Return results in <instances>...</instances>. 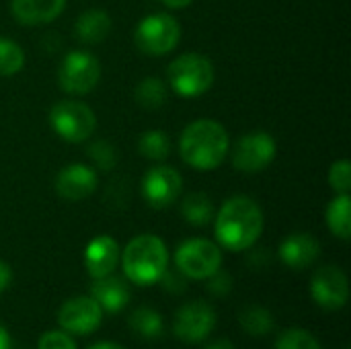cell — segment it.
I'll use <instances>...</instances> for the list:
<instances>
[{
    "mask_svg": "<svg viewBox=\"0 0 351 349\" xmlns=\"http://www.w3.org/2000/svg\"><path fill=\"white\" fill-rule=\"evenodd\" d=\"M230 138L214 119H197L189 123L179 140L181 158L195 171H214L226 158Z\"/></svg>",
    "mask_w": 351,
    "mask_h": 349,
    "instance_id": "obj_2",
    "label": "cell"
},
{
    "mask_svg": "<svg viewBox=\"0 0 351 349\" xmlns=\"http://www.w3.org/2000/svg\"><path fill=\"white\" fill-rule=\"evenodd\" d=\"M88 349H125V348H121V346H117V344H111V341H103V344H95V346H90Z\"/></svg>",
    "mask_w": 351,
    "mask_h": 349,
    "instance_id": "obj_37",
    "label": "cell"
},
{
    "mask_svg": "<svg viewBox=\"0 0 351 349\" xmlns=\"http://www.w3.org/2000/svg\"><path fill=\"white\" fill-rule=\"evenodd\" d=\"M183 191V177L177 169L160 165L152 167L142 179V195L154 210H165L179 200Z\"/></svg>",
    "mask_w": 351,
    "mask_h": 349,
    "instance_id": "obj_11",
    "label": "cell"
},
{
    "mask_svg": "<svg viewBox=\"0 0 351 349\" xmlns=\"http://www.w3.org/2000/svg\"><path fill=\"white\" fill-rule=\"evenodd\" d=\"M169 8H185V6H189L193 0H162Z\"/></svg>",
    "mask_w": 351,
    "mask_h": 349,
    "instance_id": "obj_36",
    "label": "cell"
},
{
    "mask_svg": "<svg viewBox=\"0 0 351 349\" xmlns=\"http://www.w3.org/2000/svg\"><path fill=\"white\" fill-rule=\"evenodd\" d=\"M216 327V313L204 300L183 304L173 321V333L183 344H202Z\"/></svg>",
    "mask_w": 351,
    "mask_h": 349,
    "instance_id": "obj_9",
    "label": "cell"
},
{
    "mask_svg": "<svg viewBox=\"0 0 351 349\" xmlns=\"http://www.w3.org/2000/svg\"><path fill=\"white\" fill-rule=\"evenodd\" d=\"M329 185L337 193H350L351 189V165L350 160H335L329 169Z\"/></svg>",
    "mask_w": 351,
    "mask_h": 349,
    "instance_id": "obj_29",
    "label": "cell"
},
{
    "mask_svg": "<svg viewBox=\"0 0 351 349\" xmlns=\"http://www.w3.org/2000/svg\"><path fill=\"white\" fill-rule=\"evenodd\" d=\"M175 265L187 280H208L222 265V251L208 239H189L175 251Z\"/></svg>",
    "mask_w": 351,
    "mask_h": 349,
    "instance_id": "obj_7",
    "label": "cell"
},
{
    "mask_svg": "<svg viewBox=\"0 0 351 349\" xmlns=\"http://www.w3.org/2000/svg\"><path fill=\"white\" fill-rule=\"evenodd\" d=\"M158 282L162 284V288H165L169 294H183L185 288H187V278H185L179 269H171V272H169V267H167Z\"/></svg>",
    "mask_w": 351,
    "mask_h": 349,
    "instance_id": "obj_31",
    "label": "cell"
},
{
    "mask_svg": "<svg viewBox=\"0 0 351 349\" xmlns=\"http://www.w3.org/2000/svg\"><path fill=\"white\" fill-rule=\"evenodd\" d=\"M321 255V245L313 234L294 232L280 245V259L290 269H306Z\"/></svg>",
    "mask_w": 351,
    "mask_h": 349,
    "instance_id": "obj_16",
    "label": "cell"
},
{
    "mask_svg": "<svg viewBox=\"0 0 351 349\" xmlns=\"http://www.w3.org/2000/svg\"><path fill=\"white\" fill-rule=\"evenodd\" d=\"M66 0H12L10 8L21 25H45L62 14Z\"/></svg>",
    "mask_w": 351,
    "mask_h": 349,
    "instance_id": "obj_17",
    "label": "cell"
},
{
    "mask_svg": "<svg viewBox=\"0 0 351 349\" xmlns=\"http://www.w3.org/2000/svg\"><path fill=\"white\" fill-rule=\"evenodd\" d=\"M239 323L243 327V331L247 335H253V337H265L274 331V315L263 309V306H257V304H251V306H245L239 315Z\"/></svg>",
    "mask_w": 351,
    "mask_h": 349,
    "instance_id": "obj_21",
    "label": "cell"
},
{
    "mask_svg": "<svg viewBox=\"0 0 351 349\" xmlns=\"http://www.w3.org/2000/svg\"><path fill=\"white\" fill-rule=\"evenodd\" d=\"M37 349H76V344L66 331H47L41 335Z\"/></svg>",
    "mask_w": 351,
    "mask_h": 349,
    "instance_id": "obj_30",
    "label": "cell"
},
{
    "mask_svg": "<svg viewBox=\"0 0 351 349\" xmlns=\"http://www.w3.org/2000/svg\"><path fill=\"white\" fill-rule=\"evenodd\" d=\"M138 150L148 160H165L171 154V138L162 130H148L140 136Z\"/></svg>",
    "mask_w": 351,
    "mask_h": 349,
    "instance_id": "obj_25",
    "label": "cell"
},
{
    "mask_svg": "<svg viewBox=\"0 0 351 349\" xmlns=\"http://www.w3.org/2000/svg\"><path fill=\"white\" fill-rule=\"evenodd\" d=\"M101 78V64L88 51H70L58 68V82L64 93L86 95L90 93Z\"/></svg>",
    "mask_w": 351,
    "mask_h": 349,
    "instance_id": "obj_8",
    "label": "cell"
},
{
    "mask_svg": "<svg viewBox=\"0 0 351 349\" xmlns=\"http://www.w3.org/2000/svg\"><path fill=\"white\" fill-rule=\"evenodd\" d=\"M86 156L103 171H111L117 163V152L115 148L105 142V140H99V142H93L86 150Z\"/></svg>",
    "mask_w": 351,
    "mask_h": 349,
    "instance_id": "obj_28",
    "label": "cell"
},
{
    "mask_svg": "<svg viewBox=\"0 0 351 349\" xmlns=\"http://www.w3.org/2000/svg\"><path fill=\"white\" fill-rule=\"evenodd\" d=\"M313 300L325 311H339L348 304L350 298V282L343 269L335 265L321 267L311 282Z\"/></svg>",
    "mask_w": 351,
    "mask_h": 349,
    "instance_id": "obj_13",
    "label": "cell"
},
{
    "mask_svg": "<svg viewBox=\"0 0 351 349\" xmlns=\"http://www.w3.org/2000/svg\"><path fill=\"white\" fill-rule=\"evenodd\" d=\"M208 290L214 296H228L230 290H232V278H230V274L228 272H222V269L214 272L208 278Z\"/></svg>",
    "mask_w": 351,
    "mask_h": 349,
    "instance_id": "obj_32",
    "label": "cell"
},
{
    "mask_svg": "<svg viewBox=\"0 0 351 349\" xmlns=\"http://www.w3.org/2000/svg\"><path fill=\"white\" fill-rule=\"evenodd\" d=\"M121 251L119 245L113 237L101 234L97 239H93L86 249H84V267L90 274L93 280L97 278H105L109 274L115 272L117 263H119Z\"/></svg>",
    "mask_w": 351,
    "mask_h": 349,
    "instance_id": "obj_15",
    "label": "cell"
},
{
    "mask_svg": "<svg viewBox=\"0 0 351 349\" xmlns=\"http://www.w3.org/2000/svg\"><path fill=\"white\" fill-rule=\"evenodd\" d=\"M103 309L93 296H76L66 300L58 311V323L66 333L90 335L101 327Z\"/></svg>",
    "mask_w": 351,
    "mask_h": 349,
    "instance_id": "obj_12",
    "label": "cell"
},
{
    "mask_svg": "<svg viewBox=\"0 0 351 349\" xmlns=\"http://www.w3.org/2000/svg\"><path fill=\"white\" fill-rule=\"evenodd\" d=\"M204 349H234V346H232V341H230V339L220 337V339H216V341L208 344Z\"/></svg>",
    "mask_w": 351,
    "mask_h": 349,
    "instance_id": "obj_34",
    "label": "cell"
},
{
    "mask_svg": "<svg viewBox=\"0 0 351 349\" xmlns=\"http://www.w3.org/2000/svg\"><path fill=\"white\" fill-rule=\"evenodd\" d=\"M0 349H10V333L0 325Z\"/></svg>",
    "mask_w": 351,
    "mask_h": 349,
    "instance_id": "obj_35",
    "label": "cell"
},
{
    "mask_svg": "<svg viewBox=\"0 0 351 349\" xmlns=\"http://www.w3.org/2000/svg\"><path fill=\"white\" fill-rule=\"evenodd\" d=\"M74 31H76V37L82 43H88V45L101 43L111 33V16L105 10H99V8L84 10L76 21Z\"/></svg>",
    "mask_w": 351,
    "mask_h": 349,
    "instance_id": "obj_19",
    "label": "cell"
},
{
    "mask_svg": "<svg viewBox=\"0 0 351 349\" xmlns=\"http://www.w3.org/2000/svg\"><path fill=\"white\" fill-rule=\"evenodd\" d=\"M121 267L130 282L152 286L169 267V251L156 234H140L132 239L121 253Z\"/></svg>",
    "mask_w": 351,
    "mask_h": 349,
    "instance_id": "obj_3",
    "label": "cell"
},
{
    "mask_svg": "<svg viewBox=\"0 0 351 349\" xmlns=\"http://www.w3.org/2000/svg\"><path fill=\"white\" fill-rule=\"evenodd\" d=\"M95 189H97V173L82 163L64 167L56 177V193L66 202H82Z\"/></svg>",
    "mask_w": 351,
    "mask_h": 349,
    "instance_id": "obj_14",
    "label": "cell"
},
{
    "mask_svg": "<svg viewBox=\"0 0 351 349\" xmlns=\"http://www.w3.org/2000/svg\"><path fill=\"white\" fill-rule=\"evenodd\" d=\"M90 296L99 302L103 313H119L130 302V288L123 280L109 274L105 278L93 280Z\"/></svg>",
    "mask_w": 351,
    "mask_h": 349,
    "instance_id": "obj_18",
    "label": "cell"
},
{
    "mask_svg": "<svg viewBox=\"0 0 351 349\" xmlns=\"http://www.w3.org/2000/svg\"><path fill=\"white\" fill-rule=\"evenodd\" d=\"M263 232V212L255 200L234 195L214 214V234L220 247L228 251L251 249Z\"/></svg>",
    "mask_w": 351,
    "mask_h": 349,
    "instance_id": "obj_1",
    "label": "cell"
},
{
    "mask_svg": "<svg viewBox=\"0 0 351 349\" xmlns=\"http://www.w3.org/2000/svg\"><path fill=\"white\" fill-rule=\"evenodd\" d=\"M179 39H181L179 23L165 12L144 16L134 33V41L138 49L146 56H165L177 47Z\"/></svg>",
    "mask_w": 351,
    "mask_h": 349,
    "instance_id": "obj_6",
    "label": "cell"
},
{
    "mask_svg": "<svg viewBox=\"0 0 351 349\" xmlns=\"http://www.w3.org/2000/svg\"><path fill=\"white\" fill-rule=\"evenodd\" d=\"M276 349H323L319 339L304 329H288L280 333Z\"/></svg>",
    "mask_w": 351,
    "mask_h": 349,
    "instance_id": "obj_27",
    "label": "cell"
},
{
    "mask_svg": "<svg viewBox=\"0 0 351 349\" xmlns=\"http://www.w3.org/2000/svg\"><path fill=\"white\" fill-rule=\"evenodd\" d=\"M214 64L210 62V58L195 51L175 58L167 70L171 88L179 97L187 99L199 97L206 91H210V86L214 84Z\"/></svg>",
    "mask_w": 351,
    "mask_h": 349,
    "instance_id": "obj_4",
    "label": "cell"
},
{
    "mask_svg": "<svg viewBox=\"0 0 351 349\" xmlns=\"http://www.w3.org/2000/svg\"><path fill=\"white\" fill-rule=\"evenodd\" d=\"M167 97H169V88L160 78L148 76V78L140 80L136 86V101L144 109H150V111L160 109L167 103Z\"/></svg>",
    "mask_w": 351,
    "mask_h": 349,
    "instance_id": "obj_24",
    "label": "cell"
},
{
    "mask_svg": "<svg viewBox=\"0 0 351 349\" xmlns=\"http://www.w3.org/2000/svg\"><path fill=\"white\" fill-rule=\"evenodd\" d=\"M128 323H130V329H132L136 335L144 337V339H158V337L162 335V331H165L162 317H160L156 311L148 309V306L136 309V311L130 315Z\"/></svg>",
    "mask_w": 351,
    "mask_h": 349,
    "instance_id": "obj_22",
    "label": "cell"
},
{
    "mask_svg": "<svg viewBox=\"0 0 351 349\" xmlns=\"http://www.w3.org/2000/svg\"><path fill=\"white\" fill-rule=\"evenodd\" d=\"M49 125L62 140L80 144L93 136V132L97 128V117L88 105H84L80 101L66 99L51 107Z\"/></svg>",
    "mask_w": 351,
    "mask_h": 349,
    "instance_id": "obj_5",
    "label": "cell"
},
{
    "mask_svg": "<svg viewBox=\"0 0 351 349\" xmlns=\"http://www.w3.org/2000/svg\"><path fill=\"white\" fill-rule=\"evenodd\" d=\"M10 282H12V269L6 261L0 259V294L10 286Z\"/></svg>",
    "mask_w": 351,
    "mask_h": 349,
    "instance_id": "obj_33",
    "label": "cell"
},
{
    "mask_svg": "<svg viewBox=\"0 0 351 349\" xmlns=\"http://www.w3.org/2000/svg\"><path fill=\"white\" fill-rule=\"evenodd\" d=\"M183 218L193 226H206L214 218V204L206 193H189L181 204Z\"/></svg>",
    "mask_w": 351,
    "mask_h": 349,
    "instance_id": "obj_23",
    "label": "cell"
},
{
    "mask_svg": "<svg viewBox=\"0 0 351 349\" xmlns=\"http://www.w3.org/2000/svg\"><path fill=\"white\" fill-rule=\"evenodd\" d=\"M327 226L329 230L348 241L351 234V200L350 193H339L327 208Z\"/></svg>",
    "mask_w": 351,
    "mask_h": 349,
    "instance_id": "obj_20",
    "label": "cell"
},
{
    "mask_svg": "<svg viewBox=\"0 0 351 349\" xmlns=\"http://www.w3.org/2000/svg\"><path fill=\"white\" fill-rule=\"evenodd\" d=\"M276 158V140L267 132H249L245 134L234 150L232 165L243 173H261Z\"/></svg>",
    "mask_w": 351,
    "mask_h": 349,
    "instance_id": "obj_10",
    "label": "cell"
},
{
    "mask_svg": "<svg viewBox=\"0 0 351 349\" xmlns=\"http://www.w3.org/2000/svg\"><path fill=\"white\" fill-rule=\"evenodd\" d=\"M25 66L23 47L10 39L0 37V76H12Z\"/></svg>",
    "mask_w": 351,
    "mask_h": 349,
    "instance_id": "obj_26",
    "label": "cell"
}]
</instances>
